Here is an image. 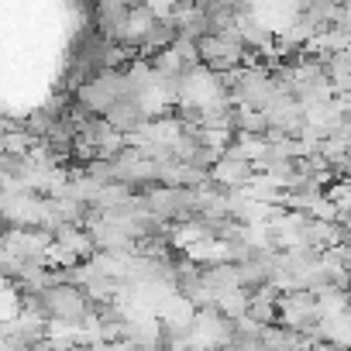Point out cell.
<instances>
[{
    "label": "cell",
    "instance_id": "1",
    "mask_svg": "<svg viewBox=\"0 0 351 351\" xmlns=\"http://www.w3.org/2000/svg\"><path fill=\"white\" fill-rule=\"evenodd\" d=\"M104 121H107L121 138H128V134H138V131L145 128L148 114H145V107H141V100H138V97H121V100L104 114Z\"/></svg>",
    "mask_w": 351,
    "mask_h": 351
}]
</instances>
